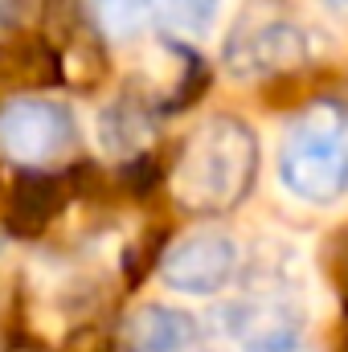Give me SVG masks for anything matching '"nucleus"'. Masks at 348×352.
<instances>
[{
  "label": "nucleus",
  "mask_w": 348,
  "mask_h": 352,
  "mask_svg": "<svg viewBox=\"0 0 348 352\" xmlns=\"http://www.w3.org/2000/svg\"><path fill=\"white\" fill-rule=\"evenodd\" d=\"M259 176V135L246 119L221 111L197 123L176 156L173 197L184 213L217 217L234 213Z\"/></svg>",
  "instance_id": "1"
},
{
  "label": "nucleus",
  "mask_w": 348,
  "mask_h": 352,
  "mask_svg": "<svg viewBox=\"0 0 348 352\" xmlns=\"http://www.w3.org/2000/svg\"><path fill=\"white\" fill-rule=\"evenodd\" d=\"M279 184L303 205H336L348 197V102L316 98L283 131Z\"/></svg>",
  "instance_id": "2"
},
{
  "label": "nucleus",
  "mask_w": 348,
  "mask_h": 352,
  "mask_svg": "<svg viewBox=\"0 0 348 352\" xmlns=\"http://www.w3.org/2000/svg\"><path fill=\"white\" fill-rule=\"evenodd\" d=\"M316 54H320L316 29H307L303 21L270 4H254L238 21V29L226 37L221 66L230 78H242V82H274L303 70Z\"/></svg>",
  "instance_id": "3"
},
{
  "label": "nucleus",
  "mask_w": 348,
  "mask_h": 352,
  "mask_svg": "<svg viewBox=\"0 0 348 352\" xmlns=\"http://www.w3.org/2000/svg\"><path fill=\"white\" fill-rule=\"evenodd\" d=\"M78 148V119L66 102L17 94L0 102V152L25 168H45Z\"/></svg>",
  "instance_id": "4"
},
{
  "label": "nucleus",
  "mask_w": 348,
  "mask_h": 352,
  "mask_svg": "<svg viewBox=\"0 0 348 352\" xmlns=\"http://www.w3.org/2000/svg\"><path fill=\"white\" fill-rule=\"evenodd\" d=\"M238 274V242L221 226H193L160 258V283L176 295H217Z\"/></svg>",
  "instance_id": "5"
},
{
  "label": "nucleus",
  "mask_w": 348,
  "mask_h": 352,
  "mask_svg": "<svg viewBox=\"0 0 348 352\" xmlns=\"http://www.w3.org/2000/svg\"><path fill=\"white\" fill-rule=\"evenodd\" d=\"M221 332L234 352H307L303 311L291 295H254L226 307Z\"/></svg>",
  "instance_id": "6"
},
{
  "label": "nucleus",
  "mask_w": 348,
  "mask_h": 352,
  "mask_svg": "<svg viewBox=\"0 0 348 352\" xmlns=\"http://www.w3.org/2000/svg\"><path fill=\"white\" fill-rule=\"evenodd\" d=\"M94 135L102 144V152L119 156V164H131L140 156H148L152 140H156V111L144 94L123 90L115 102H107L94 119Z\"/></svg>",
  "instance_id": "7"
},
{
  "label": "nucleus",
  "mask_w": 348,
  "mask_h": 352,
  "mask_svg": "<svg viewBox=\"0 0 348 352\" xmlns=\"http://www.w3.org/2000/svg\"><path fill=\"white\" fill-rule=\"evenodd\" d=\"M201 324L168 303H144L123 324V352H197Z\"/></svg>",
  "instance_id": "8"
},
{
  "label": "nucleus",
  "mask_w": 348,
  "mask_h": 352,
  "mask_svg": "<svg viewBox=\"0 0 348 352\" xmlns=\"http://www.w3.org/2000/svg\"><path fill=\"white\" fill-rule=\"evenodd\" d=\"M156 4L160 0H90V12L111 37H135L152 21Z\"/></svg>",
  "instance_id": "9"
},
{
  "label": "nucleus",
  "mask_w": 348,
  "mask_h": 352,
  "mask_svg": "<svg viewBox=\"0 0 348 352\" xmlns=\"http://www.w3.org/2000/svg\"><path fill=\"white\" fill-rule=\"evenodd\" d=\"M164 12L180 37H209L221 16V0H164Z\"/></svg>",
  "instance_id": "10"
},
{
  "label": "nucleus",
  "mask_w": 348,
  "mask_h": 352,
  "mask_svg": "<svg viewBox=\"0 0 348 352\" xmlns=\"http://www.w3.org/2000/svg\"><path fill=\"white\" fill-rule=\"evenodd\" d=\"M66 352H111V340H107L102 332H78Z\"/></svg>",
  "instance_id": "11"
},
{
  "label": "nucleus",
  "mask_w": 348,
  "mask_h": 352,
  "mask_svg": "<svg viewBox=\"0 0 348 352\" xmlns=\"http://www.w3.org/2000/svg\"><path fill=\"white\" fill-rule=\"evenodd\" d=\"M324 4H328V8H336V12H345V16H348V0H324Z\"/></svg>",
  "instance_id": "12"
}]
</instances>
